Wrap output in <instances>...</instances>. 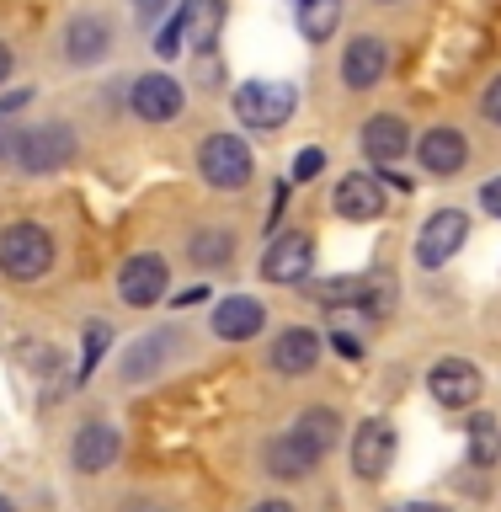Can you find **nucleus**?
<instances>
[{
	"label": "nucleus",
	"mask_w": 501,
	"mask_h": 512,
	"mask_svg": "<svg viewBox=\"0 0 501 512\" xmlns=\"http://www.w3.org/2000/svg\"><path fill=\"white\" fill-rule=\"evenodd\" d=\"M384 512H448L443 502H395V507H384Z\"/></svg>",
	"instance_id": "34"
},
{
	"label": "nucleus",
	"mask_w": 501,
	"mask_h": 512,
	"mask_svg": "<svg viewBox=\"0 0 501 512\" xmlns=\"http://www.w3.org/2000/svg\"><path fill=\"white\" fill-rule=\"evenodd\" d=\"M294 16H299L304 43H326L336 22H342V0H294Z\"/></svg>",
	"instance_id": "23"
},
{
	"label": "nucleus",
	"mask_w": 501,
	"mask_h": 512,
	"mask_svg": "<svg viewBox=\"0 0 501 512\" xmlns=\"http://www.w3.org/2000/svg\"><path fill=\"white\" fill-rule=\"evenodd\" d=\"M262 326H267V304L262 299H251V294L219 299V310H214V336L219 342H251Z\"/></svg>",
	"instance_id": "18"
},
{
	"label": "nucleus",
	"mask_w": 501,
	"mask_h": 512,
	"mask_svg": "<svg viewBox=\"0 0 501 512\" xmlns=\"http://www.w3.org/2000/svg\"><path fill=\"white\" fill-rule=\"evenodd\" d=\"M256 171V155L240 134H208L198 144V176L219 192H240Z\"/></svg>",
	"instance_id": "3"
},
{
	"label": "nucleus",
	"mask_w": 501,
	"mask_h": 512,
	"mask_svg": "<svg viewBox=\"0 0 501 512\" xmlns=\"http://www.w3.org/2000/svg\"><path fill=\"white\" fill-rule=\"evenodd\" d=\"M182 22H187V48H208L224 27V0H187Z\"/></svg>",
	"instance_id": "22"
},
{
	"label": "nucleus",
	"mask_w": 501,
	"mask_h": 512,
	"mask_svg": "<svg viewBox=\"0 0 501 512\" xmlns=\"http://www.w3.org/2000/svg\"><path fill=\"white\" fill-rule=\"evenodd\" d=\"M480 112H486L491 123H501V75L486 86V96H480Z\"/></svg>",
	"instance_id": "31"
},
{
	"label": "nucleus",
	"mask_w": 501,
	"mask_h": 512,
	"mask_svg": "<svg viewBox=\"0 0 501 512\" xmlns=\"http://www.w3.org/2000/svg\"><path fill=\"white\" fill-rule=\"evenodd\" d=\"M166 6H171V0H134V16H139V22H160Z\"/></svg>",
	"instance_id": "32"
},
{
	"label": "nucleus",
	"mask_w": 501,
	"mask_h": 512,
	"mask_svg": "<svg viewBox=\"0 0 501 512\" xmlns=\"http://www.w3.org/2000/svg\"><path fill=\"white\" fill-rule=\"evenodd\" d=\"M128 102H134V112H139L144 123H171V118H182L187 91H182V80H176V75L150 70V75H139V80H134Z\"/></svg>",
	"instance_id": "9"
},
{
	"label": "nucleus",
	"mask_w": 501,
	"mask_h": 512,
	"mask_svg": "<svg viewBox=\"0 0 501 512\" xmlns=\"http://www.w3.org/2000/svg\"><path fill=\"white\" fill-rule=\"evenodd\" d=\"M320 363V336L310 326H283L278 342H272V368L278 374H310Z\"/></svg>",
	"instance_id": "21"
},
{
	"label": "nucleus",
	"mask_w": 501,
	"mask_h": 512,
	"mask_svg": "<svg viewBox=\"0 0 501 512\" xmlns=\"http://www.w3.org/2000/svg\"><path fill=\"white\" fill-rule=\"evenodd\" d=\"M480 208H486L491 219H501V176H491V182L480 187Z\"/></svg>",
	"instance_id": "30"
},
{
	"label": "nucleus",
	"mask_w": 501,
	"mask_h": 512,
	"mask_svg": "<svg viewBox=\"0 0 501 512\" xmlns=\"http://www.w3.org/2000/svg\"><path fill=\"white\" fill-rule=\"evenodd\" d=\"M395 299V283L390 278H374V272H363V278H331L315 288V304H326V310H347V304H363L368 315H384Z\"/></svg>",
	"instance_id": "7"
},
{
	"label": "nucleus",
	"mask_w": 501,
	"mask_h": 512,
	"mask_svg": "<svg viewBox=\"0 0 501 512\" xmlns=\"http://www.w3.org/2000/svg\"><path fill=\"white\" fill-rule=\"evenodd\" d=\"M176 342H182L176 331H150V336H139V342L123 352V368H118V374H123V384H150V379L160 374V368L171 363Z\"/></svg>",
	"instance_id": "17"
},
{
	"label": "nucleus",
	"mask_w": 501,
	"mask_h": 512,
	"mask_svg": "<svg viewBox=\"0 0 501 512\" xmlns=\"http://www.w3.org/2000/svg\"><path fill=\"white\" fill-rule=\"evenodd\" d=\"M0 512H16V507H11V502H6V496H0Z\"/></svg>",
	"instance_id": "38"
},
{
	"label": "nucleus",
	"mask_w": 501,
	"mask_h": 512,
	"mask_svg": "<svg viewBox=\"0 0 501 512\" xmlns=\"http://www.w3.org/2000/svg\"><path fill=\"white\" fill-rule=\"evenodd\" d=\"M379 6H390V0H379Z\"/></svg>",
	"instance_id": "39"
},
{
	"label": "nucleus",
	"mask_w": 501,
	"mask_h": 512,
	"mask_svg": "<svg viewBox=\"0 0 501 512\" xmlns=\"http://www.w3.org/2000/svg\"><path fill=\"white\" fill-rule=\"evenodd\" d=\"M187 256H192L198 267H224V262L235 256V235H230V230H219V224H208V230L192 235Z\"/></svg>",
	"instance_id": "26"
},
{
	"label": "nucleus",
	"mask_w": 501,
	"mask_h": 512,
	"mask_svg": "<svg viewBox=\"0 0 501 512\" xmlns=\"http://www.w3.org/2000/svg\"><path fill=\"white\" fill-rule=\"evenodd\" d=\"M107 342H112V326H107V320H91V326H86V352H80V368H75V379H91V368L102 363Z\"/></svg>",
	"instance_id": "27"
},
{
	"label": "nucleus",
	"mask_w": 501,
	"mask_h": 512,
	"mask_svg": "<svg viewBox=\"0 0 501 512\" xmlns=\"http://www.w3.org/2000/svg\"><path fill=\"white\" fill-rule=\"evenodd\" d=\"M315 272V235L310 230H288L272 240V251L262 256V278L267 283H304Z\"/></svg>",
	"instance_id": "10"
},
{
	"label": "nucleus",
	"mask_w": 501,
	"mask_h": 512,
	"mask_svg": "<svg viewBox=\"0 0 501 512\" xmlns=\"http://www.w3.org/2000/svg\"><path fill=\"white\" fill-rule=\"evenodd\" d=\"M171 288V262L160 251H134L118 272V299L134 304V310H150V304L166 299Z\"/></svg>",
	"instance_id": "5"
},
{
	"label": "nucleus",
	"mask_w": 501,
	"mask_h": 512,
	"mask_svg": "<svg viewBox=\"0 0 501 512\" xmlns=\"http://www.w3.org/2000/svg\"><path fill=\"white\" fill-rule=\"evenodd\" d=\"M11 64H16V59H11V48L0 43V86H6V80H11Z\"/></svg>",
	"instance_id": "37"
},
{
	"label": "nucleus",
	"mask_w": 501,
	"mask_h": 512,
	"mask_svg": "<svg viewBox=\"0 0 501 512\" xmlns=\"http://www.w3.org/2000/svg\"><path fill=\"white\" fill-rule=\"evenodd\" d=\"M320 171H326V155H320V150H299V160H294V182H315Z\"/></svg>",
	"instance_id": "29"
},
{
	"label": "nucleus",
	"mask_w": 501,
	"mask_h": 512,
	"mask_svg": "<svg viewBox=\"0 0 501 512\" xmlns=\"http://www.w3.org/2000/svg\"><path fill=\"white\" fill-rule=\"evenodd\" d=\"M75 150H80V139H75L70 123H32V128H22V134L11 139V160H16L27 176H54V171H64V166L75 160Z\"/></svg>",
	"instance_id": "1"
},
{
	"label": "nucleus",
	"mask_w": 501,
	"mask_h": 512,
	"mask_svg": "<svg viewBox=\"0 0 501 512\" xmlns=\"http://www.w3.org/2000/svg\"><path fill=\"white\" fill-rule=\"evenodd\" d=\"M251 512H294V502H283V496H267V502H256Z\"/></svg>",
	"instance_id": "35"
},
{
	"label": "nucleus",
	"mask_w": 501,
	"mask_h": 512,
	"mask_svg": "<svg viewBox=\"0 0 501 512\" xmlns=\"http://www.w3.org/2000/svg\"><path fill=\"white\" fill-rule=\"evenodd\" d=\"M16 107H27V91H11V96H0V112H16Z\"/></svg>",
	"instance_id": "36"
},
{
	"label": "nucleus",
	"mask_w": 501,
	"mask_h": 512,
	"mask_svg": "<svg viewBox=\"0 0 501 512\" xmlns=\"http://www.w3.org/2000/svg\"><path fill=\"white\" fill-rule=\"evenodd\" d=\"M331 203H336V214L352 219V224H368V219H379L384 208H390V198H384V187H379V176H368V171H352L336 182L331 192Z\"/></svg>",
	"instance_id": "14"
},
{
	"label": "nucleus",
	"mask_w": 501,
	"mask_h": 512,
	"mask_svg": "<svg viewBox=\"0 0 501 512\" xmlns=\"http://www.w3.org/2000/svg\"><path fill=\"white\" fill-rule=\"evenodd\" d=\"M48 267H54V235L43 230V224H6L0 230V272L16 283H38L48 278Z\"/></svg>",
	"instance_id": "2"
},
{
	"label": "nucleus",
	"mask_w": 501,
	"mask_h": 512,
	"mask_svg": "<svg viewBox=\"0 0 501 512\" xmlns=\"http://www.w3.org/2000/svg\"><path fill=\"white\" fill-rule=\"evenodd\" d=\"M294 107H299V91L288 86V80H246V86L235 91V118L246 128H262V134L283 128L294 118Z\"/></svg>",
	"instance_id": "4"
},
{
	"label": "nucleus",
	"mask_w": 501,
	"mask_h": 512,
	"mask_svg": "<svg viewBox=\"0 0 501 512\" xmlns=\"http://www.w3.org/2000/svg\"><path fill=\"white\" fill-rule=\"evenodd\" d=\"M262 464H267V475H278V480H304V475H310L315 464H320V454L299 438L294 427H288V432H278V438L267 443Z\"/></svg>",
	"instance_id": "19"
},
{
	"label": "nucleus",
	"mask_w": 501,
	"mask_h": 512,
	"mask_svg": "<svg viewBox=\"0 0 501 512\" xmlns=\"http://www.w3.org/2000/svg\"><path fill=\"white\" fill-rule=\"evenodd\" d=\"M390 464H395V427L384 416H368L352 432V470H358V480H379L390 475Z\"/></svg>",
	"instance_id": "11"
},
{
	"label": "nucleus",
	"mask_w": 501,
	"mask_h": 512,
	"mask_svg": "<svg viewBox=\"0 0 501 512\" xmlns=\"http://www.w3.org/2000/svg\"><path fill=\"white\" fill-rule=\"evenodd\" d=\"M464 438H470V459L480 464V470H491V464H501V422L496 416H470V427H464Z\"/></svg>",
	"instance_id": "25"
},
{
	"label": "nucleus",
	"mask_w": 501,
	"mask_h": 512,
	"mask_svg": "<svg viewBox=\"0 0 501 512\" xmlns=\"http://www.w3.org/2000/svg\"><path fill=\"white\" fill-rule=\"evenodd\" d=\"M411 150V128L406 118H395V112H379V118L363 123V155L379 160V166H390V160H400Z\"/></svg>",
	"instance_id": "20"
},
{
	"label": "nucleus",
	"mask_w": 501,
	"mask_h": 512,
	"mask_svg": "<svg viewBox=\"0 0 501 512\" xmlns=\"http://www.w3.org/2000/svg\"><path fill=\"white\" fill-rule=\"evenodd\" d=\"M480 390H486V379H480V368L464 363V358H443V363L427 368V395L438 400V406H448V411L475 406Z\"/></svg>",
	"instance_id": "8"
},
{
	"label": "nucleus",
	"mask_w": 501,
	"mask_h": 512,
	"mask_svg": "<svg viewBox=\"0 0 501 512\" xmlns=\"http://www.w3.org/2000/svg\"><path fill=\"white\" fill-rule=\"evenodd\" d=\"M107 48H112L107 16H96V11L70 16V27H64V59L86 70V64H102V59H107Z\"/></svg>",
	"instance_id": "16"
},
{
	"label": "nucleus",
	"mask_w": 501,
	"mask_h": 512,
	"mask_svg": "<svg viewBox=\"0 0 501 512\" xmlns=\"http://www.w3.org/2000/svg\"><path fill=\"white\" fill-rule=\"evenodd\" d=\"M384 75H390V43L374 38V32H358V38L347 43V54H342L347 91H374Z\"/></svg>",
	"instance_id": "12"
},
{
	"label": "nucleus",
	"mask_w": 501,
	"mask_h": 512,
	"mask_svg": "<svg viewBox=\"0 0 501 512\" xmlns=\"http://www.w3.org/2000/svg\"><path fill=\"white\" fill-rule=\"evenodd\" d=\"M336 427H342V416H336L331 406H310V411H299V416H294V432H299V438L315 448L320 459L331 454V443H336Z\"/></svg>",
	"instance_id": "24"
},
{
	"label": "nucleus",
	"mask_w": 501,
	"mask_h": 512,
	"mask_svg": "<svg viewBox=\"0 0 501 512\" xmlns=\"http://www.w3.org/2000/svg\"><path fill=\"white\" fill-rule=\"evenodd\" d=\"M416 160H422L427 176H454V171H464V160H470V139H464L454 123H438L422 134V144H416Z\"/></svg>",
	"instance_id": "15"
},
{
	"label": "nucleus",
	"mask_w": 501,
	"mask_h": 512,
	"mask_svg": "<svg viewBox=\"0 0 501 512\" xmlns=\"http://www.w3.org/2000/svg\"><path fill=\"white\" fill-rule=\"evenodd\" d=\"M464 240H470V214H464V208H438V214L422 224V235H416V262L448 267L464 251Z\"/></svg>",
	"instance_id": "6"
},
{
	"label": "nucleus",
	"mask_w": 501,
	"mask_h": 512,
	"mask_svg": "<svg viewBox=\"0 0 501 512\" xmlns=\"http://www.w3.org/2000/svg\"><path fill=\"white\" fill-rule=\"evenodd\" d=\"M123 454V438H118V427L112 422H86L70 438V464L80 475H102V470H112V459Z\"/></svg>",
	"instance_id": "13"
},
{
	"label": "nucleus",
	"mask_w": 501,
	"mask_h": 512,
	"mask_svg": "<svg viewBox=\"0 0 501 512\" xmlns=\"http://www.w3.org/2000/svg\"><path fill=\"white\" fill-rule=\"evenodd\" d=\"M331 347L342 352V358H363V342H358L352 331H336V336H331Z\"/></svg>",
	"instance_id": "33"
},
{
	"label": "nucleus",
	"mask_w": 501,
	"mask_h": 512,
	"mask_svg": "<svg viewBox=\"0 0 501 512\" xmlns=\"http://www.w3.org/2000/svg\"><path fill=\"white\" fill-rule=\"evenodd\" d=\"M150 48H155L160 59H176V54H182V48H187V22H182V11H176L171 22L155 32V43H150Z\"/></svg>",
	"instance_id": "28"
}]
</instances>
